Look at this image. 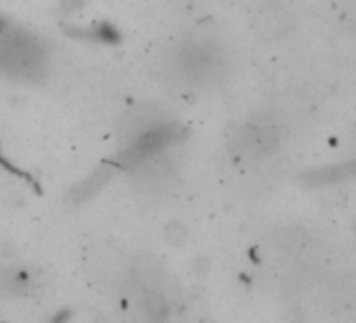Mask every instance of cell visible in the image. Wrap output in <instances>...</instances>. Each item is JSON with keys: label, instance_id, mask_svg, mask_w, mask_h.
<instances>
[{"label": "cell", "instance_id": "obj_4", "mask_svg": "<svg viewBox=\"0 0 356 323\" xmlns=\"http://www.w3.org/2000/svg\"><path fill=\"white\" fill-rule=\"evenodd\" d=\"M220 72V55L202 45H187L176 53V74L189 84H204Z\"/></svg>", "mask_w": 356, "mask_h": 323}, {"label": "cell", "instance_id": "obj_3", "mask_svg": "<svg viewBox=\"0 0 356 323\" xmlns=\"http://www.w3.org/2000/svg\"><path fill=\"white\" fill-rule=\"evenodd\" d=\"M130 171L136 189L151 198H165L176 189V171L168 159L159 157V153L136 162L134 166H130Z\"/></svg>", "mask_w": 356, "mask_h": 323}, {"label": "cell", "instance_id": "obj_5", "mask_svg": "<svg viewBox=\"0 0 356 323\" xmlns=\"http://www.w3.org/2000/svg\"><path fill=\"white\" fill-rule=\"evenodd\" d=\"M163 124H170L163 111L155 107H136L120 120V134L124 136V141L130 143Z\"/></svg>", "mask_w": 356, "mask_h": 323}, {"label": "cell", "instance_id": "obj_6", "mask_svg": "<svg viewBox=\"0 0 356 323\" xmlns=\"http://www.w3.org/2000/svg\"><path fill=\"white\" fill-rule=\"evenodd\" d=\"M356 177V159L343 162V164H333L321 171H312L304 177V183L308 185H327V183H339L346 179Z\"/></svg>", "mask_w": 356, "mask_h": 323}, {"label": "cell", "instance_id": "obj_8", "mask_svg": "<svg viewBox=\"0 0 356 323\" xmlns=\"http://www.w3.org/2000/svg\"><path fill=\"white\" fill-rule=\"evenodd\" d=\"M145 308L149 313V317L153 321H163L170 313V302L165 298V294L161 292H149L147 296V302H145Z\"/></svg>", "mask_w": 356, "mask_h": 323}, {"label": "cell", "instance_id": "obj_1", "mask_svg": "<svg viewBox=\"0 0 356 323\" xmlns=\"http://www.w3.org/2000/svg\"><path fill=\"white\" fill-rule=\"evenodd\" d=\"M44 53L22 30L0 24V70L17 80H36L44 72Z\"/></svg>", "mask_w": 356, "mask_h": 323}, {"label": "cell", "instance_id": "obj_7", "mask_svg": "<svg viewBox=\"0 0 356 323\" xmlns=\"http://www.w3.org/2000/svg\"><path fill=\"white\" fill-rule=\"evenodd\" d=\"M109 179H111V171H109V168H99V171H95L86 181H82L80 185H76V187L72 189L70 200H72L74 204H84V202L90 200L95 194H99V191L107 185Z\"/></svg>", "mask_w": 356, "mask_h": 323}, {"label": "cell", "instance_id": "obj_2", "mask_svg": "<svg viewBox=\"0 0 356 323\" xmlns=\"http://www.w3.org/2000/svg\"><path fill=\"white\" fill-rule=\"evenodd\" d=\"M279 128L270 120H252L243 124L231 139L235 155L245 159H258L268 155L279 145Z\"/></svg>", "mask_w": 356, "mask_h": 323}, {"label": "cell", "instance_id": "obj_9", "mask_svg": "<svg viewBox=\"0 0 356 323\" xmlns=\"http://www.w3.org/2000/svg\"><path fill=\"white\" fill-rule=\"evenodd\" d=\"M163 237H165V242L172 244V246H183V244L187 242V237H189V231H187V227H185L183 223L174 221V223H170V225L165 227Z\"/></svg>", "mask_w": 356, "mask_h": 323}]
</instances>
